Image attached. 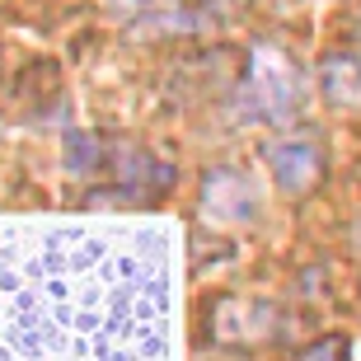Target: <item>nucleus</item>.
Wrapping results in <instances>:
<instances>
[{
    "label": "nucleus",
    "instance_id": "1",
    "mask_svg": "<svg viewBox=\"0 0 361 361\" xmlns=\"http://www.w3.org/2000/svg\"><path fill=\"white\" fill-rule=\"evenodd\" d=\"M244 113L263 122H286L295 108L305 104V80L286 52L277 47H254L244 66Z\"/></svg>",
    "mask_w": 361,
    "mask_h": 361
},
{
    "label": "nucleus",
    "instance_id": "2",
    "mask_svg": "<svg viewBox=\"0 0 361 361\" xmlns=\"http://www.w3.org/2000/svg\"><path fill=\"white\" fill-rule=\"evenodd\" d=\"M212 338L226 348H263L281 338V310L258 295H226L212 310Z\"/></svg>",
    "mask_w": 361,
    "mask_h": 361
},
{
    "label": "nucleus",
    "instance_id": "8",
    "mask_svg": "<svg viewBox=\"0 0 361 361\" xmlns=\"http://www.w3.org/2000/svg\"><path fill=\"white\" fill-rule=\"evenodd\" d=\"M183 5L197 14H212V19H235L244 10V0H183Z\"/></svg>",
    "mask_w": 361,
    "mask_h": 361
},
{
    "label": "nucleus",
    "instance_id": "4",
    "mask_svg": "<svg viewBox=\"0 0 361 361\" xmlns=\"http://www.w3.org/2000/svg\"><path fill=\"white\" fill-rule=\"evenodd\" d=\"M268 164H272V178H277L291 197H305L314 192V183L324 178V150L314 141H277L268 150Z\"/></svg>",
    "mask_w": 361,
    "mask_h": 361
},
{
    "label": "nucleus",
    "instance_id": "6",
    "mask_svg": "<svg viewBox=\"0 0 361 361\" xmlns=\"http://www.w3.org/2000/svg\"><path fill=\"white\" fill-rule=\"evenodd\" d=\"M324 99L338 108H361V56L357 52H334L319 66Z\"/></svg>",
    "mask_w": 361,
    "mask_h": 361
},
{
    "label": "nucleus",
    "instance_id": "5",
    "mask_svg": "<svg viewBox=\"0 0 361 361\" xmlns=\"http://www.w3.org/2000/svg\"><path fill=\"white\" fill-rule=\"evenodd\" d=\"M118 169V183L136 197H164L169 183H174V169L160 160H150L146 150H122V160L113 164Z\"/></svg>",
    "mask_w": 361,
    "mask_h": 361
},
{
    "label": "nucleus",
    "instance_id": "7",
    "mask_svg": "<svg viewBox=\"0 0 361 361\" xmlns=\"http://www.w3.org/2000/svg\"><path fill=\"white\" fill-rule=\"evenodd\" d=\"M352 343L343 334H324V338H314L305 352H300V361H352Z\"/></svg>",
    "mask_w": 361,
    "mask_h": 361
},
{
    "label": "nucleus",
    "instance_id": "3",
    "mask_svg": "<svg viewBox=\"0 0 361 361\" xmlns=\"http://www.w3.org/2000/svg\"><path fill=\"white\" fill-rule=\"evenodd\" d=\"M202 212L212 216V221H230V226L254 221L258 216V188L244 174H235V169H216V174L202 178Z\"/></svg>",
    "mask_w": 361,
    "mask_h": 361
}]
</instances>
